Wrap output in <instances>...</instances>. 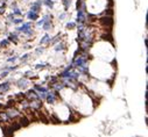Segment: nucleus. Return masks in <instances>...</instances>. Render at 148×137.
Instances as JSON below:
<instances>
[{
  "mask_svg": "<svg viewBox=\"0 0 148 137\" xmlns=\"http://www.w3.org/2000/svg\"><path fill=\"white\" fill-rule=\"evenodd\" d=\"M16 32L18 33H22L27 36H32L34 33H33V29H32V23L31 22H26V23H22V26L18 27L16 28Z\"/></svg>",
  "mask_w": 148,
  "mask_h": 137,
  "instance_id": "f257e3e1",
  "label": "nucleus"
},
{
  "mask_svg": "<svg viewBox=\"0 0 148 137\" xmlns=\"http://www.w3.org/2000/svg\"><path fill=\"white\" fill-rule=\"evenodd\" d=\"M99 22H100L104 27H106V28H111V27L113 26V18H112V16H106V15H104L103 18L99 19Z\"/></svg>",
  "mask_w": 148,
  "mask_h": 137,
  "instance_id": "f03ea898",
  "label": "nucleus"
},
{
  "mask_svg": "<svg viewBox=\"0 0 148 137\" xmlns=\"http://www.w3.org/2000/svg\"><path fill=\"white\" fill-rule=\"evenodd\" d=\"M34 90H35L38 93H47V92L49 91L48 87H44V86L39 85V84H35V85H34Z\"/></svg>",
  "mask_w": 148,
  "mask_h": 137,
  "instance_id": "7ed1b4c3",
  "label": "nucleus"
},
{
  "mask_svg": "<svg viewBox=\"0 0 148 137\" xmlns=\"http://www.w3.org/2000/svg\"><path fill=\"white\" fill-rule=\"evenodd\" d=\"M27 19H29L31 21H38V19H39V13H35V12L29 11V12L27 13Z\"/></svg>",
  "mask_w": 148,
  "mask_h": 137,
  "instance_id": "20e7f679",
  "label": "nucleus"
},
{
  "mask_svg": "<svg viewBox=\"0 0 148 137\" xmlns=\"http://www.w3.org/2000/svg\"><path fill=\"white\" fill-rule=\"evenodd\" d=\"M40 9H41V3H40V1H35V3L32 4V6H31V11H32V12L39 13Z\"/></svg>",
  "mask_w": 148,
  "mask_h": 137,
  "instance_id": "39448f33",
  "label": "nucleus"
},
{
  "mask_svg": "<svg viewBox=\"0 0 148 137\" xmlns=\"http://www.w3.org/2000/svg\"><path fill=\"white\" fill-rule=\"evenodd\" d=\"M27 85H28V79H27V78H25V77H23V78H21V79L18 81V87H20V88H22V90H23V88H26V86H27Z\"/></svg>",
  "mask_w": 148,
  "mask_h": 137,
  "instance_id": "423d86ee",
  "label": "nucleus"
},
{
  "mask_svg": "<svg viewBox=\"0 0 148 137\" xmlns=\"http://www.w3.org/2000/svg\"><path fill=\"white\" fill-rule=\"evenodd\" d=\"M10 88H11V85H10V83H3V84H0V92L1 93H6V92H8L10 91Z\"/></svg>",
  "mask_w": 148,
  "mask_h": 137,
  "instance_id": "0eeeda50",
  "label": "nucleus"
},
{
  "mask_svg": "<svg viewBox=\"0 0 148 137\" xmlns=\"http://www.w3.org/2000/svg\"><path fill=\"white\" fill-rule=\"evenodd\" d=\"M51 36L49 35V34H46L42 38H41V41H40V44H50V41H51Z\"/></svg>",
  "mask_w": 148,
  "mask_h": 137,
  "instance_id": "6e6552de",
  "label": "nucleus"
},
{
  "mask_svg": "<svg viewBox=\"0 0 148 137\" xmlns=\"http://www.w3.org/2000/svg\"><path fill=\"white\" fill-rule=\"evenodd\" d=\"M55 51H63V50H65L67 49V47H65V44L64 43H62V42H60V43H56L55 44Z\"/></svg>",
  "mask_w": 148,
  "mask_h": 137,
  "instance_id": "1a4fd4ad",
  "label": "nucleus"
},
{
  "mask_svg": "<svg viewBox=\"0 0 148 137\" xmlns=\"http://www.w3.org/2000/svg\"><path fill=\"white\" fill-rule=\"evenodd\" d=\"M19 36H18V34L16 33H12V34H10L8 35V41L10 42H13V43H18V41H19V38H18Z\"/></svg>",
  "mask_w": 148,
  "mask_h": 137,
  "instance_id": "9d476101",
  "label": "nucleus"
},
{
  "mask_svg": "<svg viewBox=\"0 0 148 137\" xmlns=\"http://www.w3.org/2000/svg\"><path fill=\"white\" fill-rule=\"evenodd\" d=\"M42 28H43L46 32L50 30V29L53 28V23H51V21H46V22L42 24Z\"/></svg>",
  "mask_w": 148,
  "mask_h": 137,
  "instance_id": "9b49d317",
  "label": "nucleus"
},
{
  "mask_svg": "<svg viewBox=\"0 0 148 137\" xmlns=\"http://www.w3.org/2000/svg\"><path fill=\"white\" fill-rule=\"evenodd\" d=\"M42 3H43L48 8H50V9H51V8L54 7V5H55V3L53 1V0H42Z\"/></svg>",
  "mask_w": 148,
  "mask_h": 137,
  "instance_id": "f8f14e48",
  "label": "nucleus"
},
{
  "mask_svg": "<svg viewBox=\"0 0 148 137\" xmlns=\"http://www.w3.org/2000/svg\"><path fill=\"white\" fill-rule=\"evenodd\" d=\"M62 4H63V6H64V9H65V12L69 9V7H70V5H71V0H63L62 1Z\"/></svg>",
  "mask_w": 148,
  "mask_h": 137,
  "instance_id": "ddd939ff",
  "label": "nucleus"
},
{
  "mask_svg": "<svg viewBox=\"0 0 148 137\" xmlns=\"http://www.w3.org/2000/svg\"><path fill=\"white\" fill-rule=\"evenodd\" d=\"M13 15H18V16H21L22 15V11L18 7H14L13 8Z\"/></svg>",
  "mask_w": 148,
  "mask_h": 137,
  "instance_id": "4468645a",
  "label": "nucleus"
},
{
  "mask_svg": "<svg viewBox=\"0 0 148 137\" xmlns=\"http://www.w3.org/2000/svg\"><path fill=\"white\" fill-rule=\"evenodd\" d=\"M10 44V41L8 40H3L1 42H0V48H7Z\"/></svg>",
  "mask_w": 148,
  "mask_h": 137,
  "instance_id": "2eb2a0df",
  "label": "nucleus"
},
{
  "mask_svg": "<svg viewBox=\"0 0 148 137\" xmlns=\"http://www.w3.org/2000/svg\"><path fill=\"white\" fill-rule=\"evenodd\" d=\"M48 66V63H40V64H36V66H35V69L36 70H42V69H44V67H47Z\"/></svg>",
  "mask_w": 148,
  "mask_h": 137,
  "instance_id": "dca6fc26",
  "label": "nucleus"
},
{
  "mask_svg": "<svg viewBox=\"0 0 148 137\" xmlns=\"http://www.w3.org/2000/svg\"><path fill=\"white\" fill-rule=\"evenodd\" d=\"M57 42H61V35H57L55 38H51V41H50L51 44H56Z\"/></svg>",
  "mask_w": 148,
  "mask_h": 137,
  "instance_id": "f3484780",
  "label": "nucleus"
},
{
  "mask_svg": "<svg viewBox=\"0 0 148 137\" xmlns=\"http://www.w3.org/2000/svg\"><path fill=\"white\" fill-rule=\"evenodd\" d=\"M65 27H67V29H74L76 28V22H68Z\"/></svg>",
  "mask_w": 148,
  "mask_h": 137,
  "instance_id": "a211bd4d",
  "label": "nucleus"
},
{
  "mask_svg": "<svg viewBox=\"0 0 148 137\" xmlns=\"http://www.w3.org/2000/svg\"><path fill=\"white\" fill-rule=\"evenodd\" d=\"M14 24H20V23H23V19H21V18H18V19H13V21H12Z\"/></svg>",
  "mask_w": 148,
  "mask_h": 137,
  "instance_id": "6ab92c4d",
  "label": "nucleus"
},
{
  "mask_svg": "<svg viewBox=\"0 0 148 137\" xmlns=\"http://www.w3.org/2000/svg\"><path fill=\"white\" fill-rule=\"evenodd\" d=\"M28 58H29V53H25L22 57H20V61H21V62L23 63V62H26V61H27Z\"/></svg>",
  "mask_w": 148,
  "mask_h": 137,
  "instance_id": "aec40b11",
  "label": "nucleus"
},
{
  "mask_svg": "<svg viewBox=\"0 0 148 137\" xmlns=\"http://www.w3.org/2000/svg\"><path fill=\"white\" fill-rule=\"evenodd\" d=\"M18 59H19V57H18V56H13V57H10V58L7 59V62H8V63H12V62L14 63V62H15V61H18Z\"/></svg>",
  "mask_w": 148,
  "mask_h": 137,
  "instance_id": "412c9836",
  "label": "nucleus"
},
{
  "mask_svg": "<svg viewBox=\"0 0 148 137\" xmlns=\"http://www.w3.org/2000/svg\"><path fill=\"white\" fill-rule=\"evenodd\" d=\"M44 22H46V19H44V18H43V19H41V20H39V21H38V22H36V24H38V26H39V27H42V24H43V23H44Z\"/></svg>",
  "mask_w": 148,
  "mask_h": 137,
  "instance_id": "4be33fe9",
  "label": "nucleus"
},
{
  "mask_svg": "<svg viewBox=\"0 0 148 137\" xmlns=\"http://www.w3.org/2000/svg\"><path fill=\"white\" fill-rule=\"evenodd\" d=\"M44 51V48L43 47H39L36 50H35V53H42Z\"/></svg>",
  "mask_w": 148,
  "mask_h": 137,
  "instance_id": "5701e85b",
  "label": "nucleus"
},
{
  "mask_svg": "<svg viewBox=\"0 0 148 137\" xmlns=\"http://www.w3.org/2000/svg\"><path fill=\"white\" fill-rule=\"evenodd\" d=\"M65 16H67V12H65V13H62L60 16H58V19H60V20L62 21V20H64V19H65Z\"/></svg>",
  "mask_w": 148,
  "mask_h": 137,
  "instance_id": "b1692460",
  "label": "nucleus"
},
{
  "mask_svg": "<svg viewBox=\"0 0 148 137\" xmlns=\"http://www.w3.org/2000/svg\"><path fill=\"white\" fill-rule=\"evenodd\" d=\"M7 76H8V71H3L1 74H0V77H1V78H5V77H7Z\"/></svg>",
  "mask_w": 148,
  "mask_h": 137,
  "instance_id": "393cba45",
  "label": "nucleus"
},
{
  "mask_svg": "<svg viewBox=\"0 0 148 137\" xmlns=\"http://www.w3.org/2000/svg\"><path fill=\"white\" fill-rule=\"evenodd\" d=\"M31 76H33V71H27V72L25 73V78H27V77H31Z\"/></svg>",
  "mask_w": 148,
  "mask_h": 137,
  "instance_id": "a878e982",
  "label": "nucleus"
},
{
  "mask_svg": "<svg viewBox=\"0 0 148 137\" xmlns=\"http://www.w3.org/2000/svg\"><path fill=\"white\" fill-rule=\"evenodd\" d=\"M0 108H4V103H0Z\"/></svg>",
  "mask_w": 148,
  "mask_h": 137,
  "instance_id": "bb28decb",
  "label": "nucleus"
}]
</instances>
